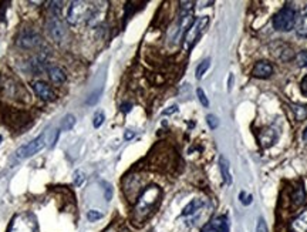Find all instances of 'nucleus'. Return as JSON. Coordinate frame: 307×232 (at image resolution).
Wrapping results in <instances>:
<instances>
[{
    "label": "nucleus",
    "instance_id": "nucleus-1",
    "mask_svg": "<svg viewBox=\"0 0 307 232\" xmlns=\"http://www.w3.org/2000/svg\"><path fill=\"white\" fill-rule=\"evenodd\" d=\"M97 10L98 6H92L87 1H71L67 10V21L73 26L81 24L84 21L90 24L97 15Z\"/></svg>",
    "mask_w": 307,
    "mask_h": 232
},
{
    "label": "nucleus",
    "instance_id": "nucleus-2",
    "mask_svg": "<svg viewBox=\"0 0 307 232\" xmlns=\"http://www.w3.org/2000/svg\"><path fill=\"white\" fill-rule=\"evenodd\" d=\"M159 197H161V190L156 185H151V187L145 188L137 201L135 214L141 218L147 216L155 208V205L158 204Z\"/></svg>",
    "mask_w": 307,
    "mask_h": 232
},
{
    "label": "nucleus",
    "instance_id": "nucleus-3",
    "mask_svg": "<svg viewBox=\"0 0 307 232\" xmlns=\"http://www.w3.org/2000/svg\"><path fill=\"white\" fill-rule=\"evenodd\" d=\"M296 23V10L292 6L282 7L273 16V27L277 32H290Z\"/></svg>",
    "mask_w": 307,
    "mask_h": 232
},
{
    "label": "nucleus",
    "instance_id": "nucleus-4",
    "mask_svg": "<svg viewBox=\"0 0 307 232\" xmlns=\"http://www.w3.org/2000/svg\"><path fill=\"white\" fill-rule=\"evenodd\" d=\"M208 23H209L208 16H200V17H198L197 20H194V23L191 24V27L188 29V32L185 33V39H184L186 50H189L197 43L198 39L200 37V34L203 33V30L206 29Z\"/></svg>",
    "mask_w": 307,
    "mask_h": 232
},
{
    "label": "nucleus",
    "instance_id": "nucleus-5",
    "mask_svg": "<svg viewBox=\"0 0 307 232\" xmlns=\"http://www.w3.org/2000/svg\"><path fill=\"white\" fill-rule=\"evenodd\" d=\"M47 33L48 36L54 40V42L60 43L66 39L67 30L64 23L61 20V16H56V15H50L48 20H47Z\"/></svg>",
    "mask_w": 307,
    "mask_h": 232
},
{
    "label": "nucleus",
    "instance_id": "nucleus-6",
    "mask_svg": "<svg viewBox=\"0 0 307 232\" xmlns=\"http://www.w3.org/2000/svg\"><path fill=\"white\" fill-rule=\"evenodd\" d=\"M16 44L24 50H31L42 44V37L34 29H23L17 36Z\"/></svg>",
    "mask_w": 307,
    "mask_h": 232
},
{
    "label": "nucleus",
    "instance_id": "nucleus-7",
    "mask_svg": "<svg viewBox=\"0 0 307 232\" xmlns=\"http://www.w3.org/2000/svg\"><path fill=\"white\" fill-rule=\"evenodd\" d=\"M44 146H46V137L44 135H39L34 140H31L30 143H27V144H24L20 148H17L15 157H16V160H26L29 157H33L39 151H42Z\"/></svg>",
    "mask_w": 307,
    "mask_h": 232
},
{
    "label": "nucleus",
    "instance_id": "nucleus-8",
    "mask_svg": "<svg viewBox=\"0 0 307 232\" xmlns=\"http://www.w3.org/2000/svg\"><path fill=\"white\" fill-rule=\"evenodd\" d=\"M277 138H279V131L275 127H267V128L262 130L259 134V141L263 148H269L273 144H276Z\"/></svg>",
    "mask_w": 307,
    "mask_h": 232
},
{
    "label": "nucleus",
    "instance_id": "nucleus-9",
    "mask_svg": "<svg viewBox=\"0 0 307 232\" xmlns=\"http://www.w3.org/2000/svg\"><path fill=\"white\" fill-rule=\"evenodd\" d=\"M273 74V66L269 62H258L252 70V76L256 79H269Z\"/></svg>",
    "mask_w": 307,
    "mask_h": 232
},
{
    "label": "nucleus",
    "instance_id": "nucleus-10",
    "mask_svg": "<svg viewBox=\"0 0 307 232\" xmlns=\"http://www.w3.org/2000/svg\"><path fill=\"white\" fill-rule=\"evenodd\" d=\"M294 29L300 37H307V6L299 12V15H296Z\"/></svg>",
    "mask_w": 307,
    "mask_h": 232
},
{
    "label": "nucleus",
    "instance_id": "nucleus-11",
    "mask_svg": "<svg viewBox=\"0 0 307 232\" xmlns=\"http://www.w3.org/2000/svg\"><path fill=\"white\" fill-rule=\"evenodd\" d=\"M33 90H34V93L37 94V97H40L44 101H50V100L54 99L53 90L50 88V85H47L46 83H43V82H36V83L33 84Z\"/></svg>",
    "mask_w": 307,
    "mask_h": 232
},
{
    "label": "nucleus",
    "instance_id": "nucleus-12",
    "mask_svg": "<svg viewBox=\"0 0 307 232\" xmlns=\"http://www.w3.org/2000/svg\"><path fill=\"white\" fill-rule=\"evenodd\" d=\"M292 232H307V210L302 211L292 222H290Z\"/></svg>",
    "mask_w": 307,
    "mask_h": 232
},
{
    "label": "nucleus",
    "instance_id": "nucleus-13",
    "mask_svg": "<svg viewBox=\"0 0 307 232\" xmlns=\"http://www.w3.org/2000/svg\"><path fill=\"white\" fill-rule=\"evenodd\" d=\"M219 169H220V174H222L223 181H225L228 185H230V184L233 182V180H232V174H230V163H229V160H228L225 155H220L219 157Z\"/></svg>",
    "mask_w": 307,
    "mask_h": 232
},
{
    "label": "nucleus",
    "instance_id": "nucleus-14",
    "mask_svg": "<svg viewBox=\"0 0 307 232\" xmlns=\"http://www.w3.org/2000/svg\"><path fill=\"white\" fill-rule=\"evenodd\" d=\"M47 73H48L50 80L54 84H63L66 82V73L60 67H57V66H50L47 68Z\"/></svg>",
    "mask_w": 307,
    "mask_h": 232
},
{
    "label": "nucleus",
    "instance_id": "nucleus-15",
    "mask_svg": "<svg viewBox=\"0 0 307 232\" xmlns=\"http://www.w3.org/2000/svg\"><path fill=\"white\" fill-rule=\"evenodd\" d=\"M205 207V202L202 199H192L182 211L184 216H195L197 214L202 211V208Z\"/></svg>",
    "mask_w": 307,
    "mask_h": 232
},
{
    "label": "nucleus",
    "instance_id": "nucleus-16",
    "mask_svg": "<svg viewBox=\"0 0 307 232\" xmlns=\"http://www.w3.org/2000/svg\"><path fill=\"white\" fill-rule=\"evenodd\" d=\"M292 201H293V205L294 207H300V205H303L306 202V191H305V187H303L302 182L293 190Z\"/></svg>",
    "mask_w": 307,
    "mask_h": 232
},
{
    "label": "nucleus",
    "instance_id": "nucleus-17",
    "mask_svg": "<svg viewBox=\"0 0 307 232\" xmlns=\"http://www.w3.org/2000/svg\"><path fill=\"white\" fill-rule=\"evenodd\" d=\"M209 225L215 232H229V221L225 215L216 216Z\"/></svg>",
    "mask_w": 307,
    "mask_h": 232
},
{
    "label": "nucleus",
    "instance_id": "nucleus-18",
    "mask_svg": "<svg viewBox=\"0 0 307 232\" xmlns=\"http://www.w3.org/2000/svg\"><path fill=\"white\" fill-rule=\"evenodd\" d=\"M292 108L296 114L297 121H303L307 117V108L305 106H299V104H292Z\"/></svg>",
    "mask_w": 307,
    "mask_h": 232
},
{
    "label": "nucleus",
    "instance_id": "nucleus-19",
    "mask_svg": "<svg viewBox=\"0 0 307 232\" xmlns=\"http://www.w3.org/2000/svg\"><path fill=\"white\" fill-rule=\"evenodd\" d=\"M74 124H76V117L73 114H67L61 120V130L68 131V130H71L74 127Z\"/></svg>",
    "mask_w": 307,
    "mask_h": 232
},
{
    "label": "nucleus",
    "instance_id": "nucleus-20",
    "mask_svg": "<svg viewBox=\"0 0 307 232\" xmlns=\"http://www.w3.org/2000/svg\"><path fill=\"white\" fill-rule=\"evenodd\" d=\"M209 66H211V59H206L202 63H199V66L197 67V73H195L198 80H200L203 77V74L206 73V70L209 68Z\"/></svg>",
    "mask_w": 307,
    "mask_h": 232
},
{
    "label": "nucleus",
    "instance_id": "nucleus-21",
    "mask_svg": "<svg viewBox=\"0 0 307 232\" xmlns=\"http://www.w3.org/2000/svg\"><path fill=\"white\" fill-rule=\"evenodd\" d=\"M104 120H106V114H104L103 111H98V113H97V114L94 116V121H92V126L95 127V128H100V127L103 126Z\"/></svg>",
    "mask_w": 307,
    "mask_h": 232
},
{
    "label": "nucleus",
    "instance_id": "nucleus-22",
    "mask_svg": "<svg viewBox=\"0 0 307 232\" xmlns=\"http://www.w3.org/2000/svg\"><path fill=\"white\" fill-rule=\"evenodd\" d=\"M87 218L90 222H95V221L103 218V212L97 211V210H91V211L87 212Z\"/></svg>",
    "mask_w": 307,
    "mask_h": 232
},
{
    "label": "nucleus",
    "instance_id": "nucleus-23",
    "mask_svg": "<svg viewBox=\"0 0 307 232\" xmlns=\"http://www.w3.org/2000/svg\"><path fill=\"white\" fill-rule=\"evenodd\" d=\"M101 185L104 187L106 199H107V201H111V197H112V187H111V184L110 182H107V181H101Z\"/></svg>",
    "mask_w": 307,
    "mask_h": 232
},
{
    "label": "nucleus",
    "instance_id": "nucleus-24",
    "mask_svg": "<svg viewBox=\"0 0 307 232\" xmlns=\"http://www.w3.org/2000/svg\"><path fill=\"white\" fill-rule=\"evenodd\" d=\"M197 94H198V99H199V101H200V104H202V106L203 107L209 106V100H208V97L205 96V93H203V90H202V88H198Z\"/></svg>",
    "mask_w": 307,
    "mask_h": 232
},
{
    "label": "nucleus",
    "instance_id": "nucleus-25",
    "mask_svg": "<svg viewBox=\"0 0 307 232\" xmlns=\"http://www.w3.org/2000/svg\"><path fill=\"white\" fill-rule=\"evenodd\" d=\"M206 123H208V126L209 128H212V130H215L216 127H218V118L214 116V114H209V116H206Z\"/></svg>",
    "mask_w": 307,
    "mask_h": 232
},
{
    "label": "nucleus",
    "instance_id": "nucleus-26",
    "mask_svg": "<svg viewBox=\"0 0 307 232\" xmlns=\"http://www.w3.org/2000/svg\"><path fill=\"white\" fill-rule=\"evenodd\" d=\"M297 63L300 67H307V50L302 51L299 56H297Z\"/></svg>",
    "mask_w": 307,
    "mask_h": 232
},
{
    "label": "nucleus",
    "instance_id": "nucleus-27",
    "mask_svg": "<svg viewBox=\"0 0 307 232\" xmlns=\"http://www.w3.org/2000/svg\"><path fill=\"white\" fill-rule=\"evenodd\" d=\"M256 232H269L267 230V225H266V222H264V219L261 216L259 219H258V225H256Z\"/></svg>",
    "mask_w": 307,
    "mask_h": 232
},
{
    "label": "nucleus",
    "instance_id": "nucleus-28",
    "mask_svg": "<svg viewBox=\"0 0 307 232\" xmlns=\"http://www.w3.org/2000/svg\"><path fill=\"white\" fill-rule=\"evenodd\" d=\"M83 181H84V174H83V171H77V172L74 174V184L78 187V185L83 184Z\"/></svg>",
    "mask_w": 307,
    "mask_h": 232
},
{
    "label": "nucleus",
    "instance_id": "nucleus-29",
    "mask_svg": "<svg viewBox=\"0 0 307 232\" xmlns=\"http://www.w3.org/2000/svg\"><path fill=\"white\" fill-rule=\"evenodd\" d=\"M239 198H241V201L243 205H249V204L252 202V199H253V197H252V195H246L245 192H241Z\"/></svg>",
    "mask_w": 307,
    "mask_h": 232
},
{
    "label": "nucleus",
    "instance_id": "nucleus-30",
    "mask_svg": "<svg viewBox=\"0 0 307 232\" xmlns=\"http://www.w3.org/2000/svg\"><path fill=\"white\" fill-rule=\"evenodd\" d=\"M300 91H302V94L307 97V74L302 79V82H300Z\"/></svg>",
    "mask_w": 307,
    "mask_h": 232
},
{
    "label": "nucleus",
    "instance_id": "nucleus-31",
    "mask_svg": "<svg viewBox=\"0 0 307 232\" xmlns=\"http://www.w3.org/2000/svg\"><path fill=\"white\" fill-rule=\"evenodd\" d=\"M178 111V106H171V107H168L167 110H164L162 111V114L164 116H169V114H174V113H176Z\"/></svg>",
    "mask_w": 307,
    "mask_h": 232
},
{
    "label": "nucleus",
    "instance_id": "nucleus-32",
    "mask_svg": "<svg viewBox=\"0 0 307 232\" xmlns=\"http://www.w3.org/2000/svg\"><path fill=\"white\" fill-rule=\"evenodd\" d=\"M131 104H130V103H125V104H123V106H121V111H123V113H130V111H131Z\"/></svg>",
    "mask_w": 307,
    "mask_h": 232
},
{
    "label": "nucleus",
    "instance_id": "nucleus-33",
    "mask_svg": "<svg viewBox=\"0 0 307 232\" xmlns=\"http://www.w3.org/2000/svg\"><path fill=\"white\" fill-rule=\"evenodd\" d=\"M134 135H135V134H134V131H131V130H127V131H125V134H124V138H125V140H131Z\"/></svg>",
    "mask_w": 307,
    "mask_h": 232
},
{
    "label": "nucleus",
    "instance_id": "nucleus-34",
    "mask_svg": "<svg viewBox=\"0 0 307 232\" xmlns=\"http://www.w3.org/2000/svg\"><path fill=\"white\" fill-rule=\"evenodd\" d=\"M233 85V74H229V80H228V90L230 91Z\"/></svg>",
    "mask_w": 307,
    "mask_h": 232
},
{
    "label": "nucleus",
    "instance_id": "nucleus-35",
    "mask_svg": "<svg viewBox=\"0 0 307 232\" xmlns=\"http://www.w3.org/2000/svg\"><path fill=\"white\" fill-rule=\"evenodd\" d=\"M303 140L307 141V127H306V130H305V133H303Z\"/></svg>",
    "mask_w": 307,
    "mask_h": 232
},
{
    "label": "nucleus",
    "instance_id": "nucleus-36",
    "mask_svg": "<svg viewBox=\"0 0 307 232\" xmlns=\"http://www.w3.org/2000/svg\"><path fill=\"white\" fill-rule=\"evenodd\" d=\"M1 140H3V138H1V135H0V143H1Z\"/></svg>",
    "mask_w": 307,
    "mask_h": 232
},
{
    "label": "nucleus",
    "instance_id": "nucleus-37",
    "mask_svg": "<svg viewBox=\"0 0 307 232\" xmlns=\"http://www.w3.org/2000/svg\"><path fill=\"white\" fill-rule=\"evenodd\" d=\"M108 232H112V231H108Z\"/></svg>",
    "mask_w": 307,
    "mask_h": 232
}]
</instances>
